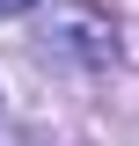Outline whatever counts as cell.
<instances>
[{
    "label": "cell",
    "instance_id": "obj_1",
    "mask_svg": "<svg viewBox=\"0 0 139 146\" xmlns=\"http://www.w3.org/2000/svg\"><path fill=\"white\" fill-rule=\"evenodd\" d=\"M44 51H66V58H88V66H103L117 58V29L95 0H59L51 22H44Z\"/></svg>",
    "mask_w": 139,
    "mask_h": 146
},
{
    "label": "cell",
    "instance_id": "obj_2",
    "mask_svg": "<svg viewBox=\"0 0 139 146\" xmlns=\"http://www.w3.org/2000/svg\"><path fill=\"white\" fill-rule=\"evenodd\" d=\"M29 7H37V0H0V15H29Z\"/></svg>",
    "mask_w": 139,
    "mask_h": 146
}]
</instances>
